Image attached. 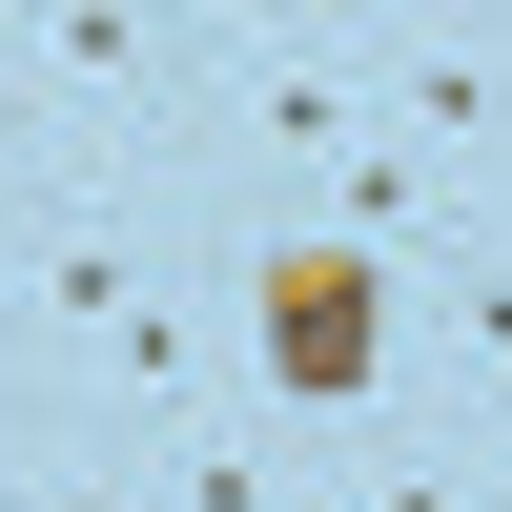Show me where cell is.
Wrapping results in <instances>:
<instances>
[{
	"label": "cell",
	"instance_id": "cell-5",
	"mask_svg": "<svg viewBox=\"0 0 512 512\" xmlns=\"http://www.w3.org/2000/svg\"><path fill=\"white\" fill-rule=\"evenodd\" d=\"M369 123H410L431 164H472V144H512V21H431L410 62H369Z\"/></svg>",
	"mask_w": 512,
	"mask_h": 512
},
{
	"label": "cell",
	"instance_id": "cell-4",
	"mask_svg": "<svg viewBox=\"0 0 512 512\" xmlns=\"http://www.w3.org/2000/svg\"><path fill=\"white\" fill-rule=\"evenodd\" d=\"M308 226H349V246H390V267H410V246L451 267V246H472L492 205H472V164H431L410 123H349V144H328V205H308Z\"/></svg>",
	"mask_w": 512,
	"mask_h": 512
},
{
	"label": "cell",
	"instance_id": "cell-10",
	"mask_svg": "<svg viewBox=\"0 0 512 512\" xmlns=\"http://www.w3.org/2000/svg\"><path fill=\"white\" fill-rule=\"evenodd\" d=\"M62 512H144V492H103V472H82V492H62Z\"/></svg>",
	"mask_w": 512,
	"mask_h": 512
},
{
	"label": "cell",
	"instance_id": "cell-8",
	"mask_svg": "<svg viewBox=\"0 0 512 512\" xmlns=\"http://www.w3.org/2000/svg\"><path fill=\"white\" fill-rule=\"evenodd\" d=\"M349 512H492V492L451 472V451H369V472H349Z\"/></svg>",
	"mask_w": 512,
	"mask_h": 512
},
{
	"label": "cell",
	"instance_id": "cell-6",
	"mask_svg": "<svg viewBox=\"0 0 512 512\" xmlns=\"http://www.w3.org/2000/svg\"><path fill=\"white\" fill-rule=\"evenodd\" d=\"M144 472H164V512H308V492H287V451L246 431V410H205V431H164Z\"/></svg>",
	"mask_w": 512,
	"mask_h": 512
},
{
	"label": "cell",
	"instance_id": "cell-2",
	"mask_svg": "<svg viewBox=\"0 0 512 512\" xmlns=\"http://www.w3.org/2000/svg\"><path fill=\"white\" fill-rule=\"evenodd\" d=\"M185 123H205V164H328L369 123V41L349 21H308V0H287V21H185Z\"/></svg>",
	"mask_w": 512,
	"mask_h": 512
},
{
	"label": "cell",
	"instance_id": "cell-1",
	"mask_svg": "<svg viewBox=\"0 0 512 512\" xmlns=\"http://www.w3.org/2000/svg\"><path fill=\"white\" fill-rule=\"evenodd\" d=\"M226 308H246V390L267 410H369L390 390V246H349V226H246V267H226Z\"/></svg>",
	"mask_w": 512,
	"mask_h": 512
},
{
	"label": "cell",
	"instance_id": "cell-7",
	"mask_svg": "<svg viewBox=\"0 0 512 512\" xmlns=\"http://www.w3.org/2000/svg\"><path fill=\"white\" fill-rule=\"evenodd\" d=\"M451 328H472V390L512 410V226H472V246H451Z\"/></svg>",
	"mask_w": 512,
	"mask_h": 512
},
{
	"label": "cell",
	"instance_id": "cell-3",
	"mask_svg": "<svg viewBox=\"0 0 512 512\" xmlns=\"http://www.w3.org/2000/svg\"><path fill=\"white\" fill-rule=\"evenodd\" d=\"M0 246H21V328H41L62 369L103 349V328L144 308V267H164V226H144V185H123V144H62V164L21 185V226H0Z\"/></svg>",
	"mask_w": 512,
	"mask_h": 512
},
{
	"label": "cell",
	"instance_id": "cell-9",
	"mask_svg": "<svg viewBox=\"0 0 512 512\" xmlns=\"http://www.w3.org/2000/svg\"><path fill=\"white\" fill-rule=\"evenodd\" d=\"M308 21H410V0H308Z\"/></svg>",
	"mask_w": 512,
	"mask_h": 512
}]
</instances>
